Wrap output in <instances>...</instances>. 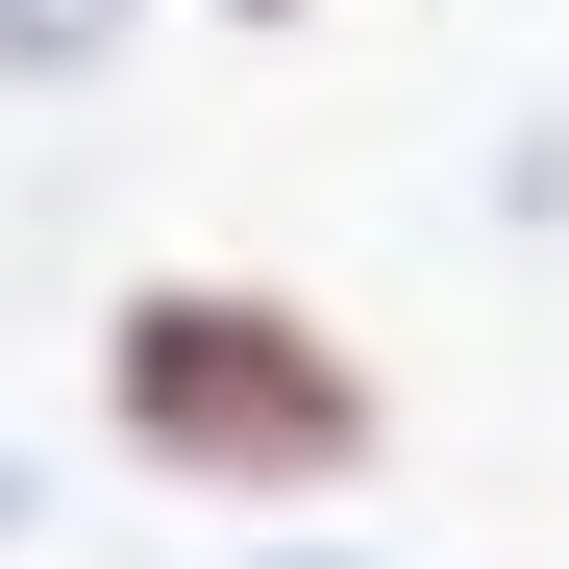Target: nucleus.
I'll use <instances>...</instances> for the list:
<instances>
[{
  "mask_svg": "<svg viewBox=\"0 0 569 569\" xmlns=\"http://www.w3.org/2000/svg\"><path fill=\"white\" fill-rule=\"evenodd\" d=\"M124 446L272 496V470H347V446H371V371L298 347L272 298H149V322H124Z\"/></svg>",
  "mask_w": 569,
  "mask_h": 569,
  "instance_id": "1",
  "label": "nucleus"
}]
</instances>
